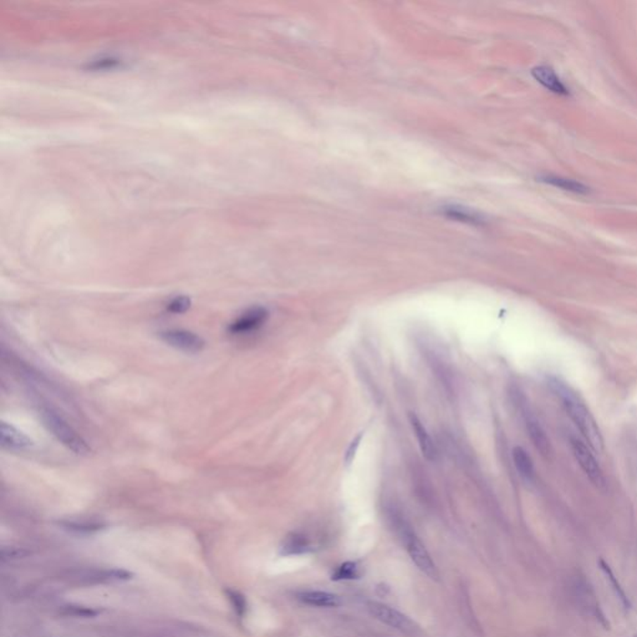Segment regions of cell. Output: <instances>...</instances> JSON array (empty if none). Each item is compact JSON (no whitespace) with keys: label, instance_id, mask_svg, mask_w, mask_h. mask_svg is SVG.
<instances>
[{"label":"cell","instance_id":"cell-7","mask_svg":"<svg viewBox=\"0 0 637 637\" xmlns=\"http://www.w3.org/2000/svg\"><path fill=\"white\" fill-rule=\"evenodd\" d=\"M269 311L263 306H254L249 310L243 313L239 317H236L234 322L228 327V332L232 335H241L254 332L264 325V322L268 320Z\"/></svg>","mask_w":637,"mask_h":637},{"label":"cell","instance_id":"cell-5","mask_svg":"<svg viewBox=\"0 0 637 637\" xmlns=\"http://www.w3.org/2000/svg\"><path fill=\"white\" fill-rule=\"evenodd\" d=\"M163 343L186 353H201L204 348L203 339L197 334L183 329H168L160 332Z\"/></svg>","mask_w":637,"mask_h":637},{"label":"cell","instance_id":"cell-25","mask_svg":"<svg viewBox=\"0 0 637 637\" xmlns=\"http://www.w3.org/2000/svg\"><path fill=\"white\" fill-rule=\"evenodd\" d=\"M633 637H637V635H635V636H633Z\"/></svg>","mask_w":637,"mask_h":637},{"label":"cell","instance_id":"cell-8","mask_svg":"<svg viewBox=\"0 0 637 637\" xmlns=\"http://www.w3.org/2000/svg\"><path fill=\"white\" fill-rule=\"evenodd\" d=\"M0 434H1V446L9 450H29L32 448L34 442L23 434L19 429H15L9 423L1 422L0 426Z\"/></svg>","mask_w":637,"mask_h":637},{"label":"cell","instance_id":"cell-2","mask_svg":"<svg viewBox=\"0 0 637 637\" xmlns=\"http://www.w3.org/2000/svg\"><path fill=\"white\" fill-rule=\"evenodd\" d=\"M45 427L51 432L55 439L64 445L68 450L76 455H86L90 452V447L85 439L76 432L58 412L49 407H43L40 411Z\"/></svg>","mask_w":637,"mask_h":637},{"label":"cell","instance_id":"cell-10","mask_svg":"<svg viewBox=\"0 0 637 637\" xmlns=\"http://www.w3.org/2000/svg\"><path fill=\"white\" fill-rule=\"evenodd\" d=\"M410 423H411V427H412L415 436L417 439L418 446H420L423 455L429 461H434L436 457H437V448H436L432 439L429 437L427 429L423 426V423L420 421V418L412 415V413L410 415Z\"/></svg>","mask_w":637,"mask_h":637},{"label":"cell","instance_id":"cell-18","mask_svg":"<svg viewBox=\"0 0 637 637\" xmlns=\"http://www.w3.org/2000/svg\"><path fill=\"white\" fill-rule=\"evenodd\" d=\"M361 576V570L356 562H346L341 564L332 573V580H353Z\"/></svg>","mask_w":637,"mask_h":637},{"label":"cell","instance_id":"cell-6","mask_svg":"<svg viewBox=\"0 0 637 637\" xmlns=\"http://www.w3.org/2000/svg\"><path fill=\"white\" fill-rule=\"evenodd\" d=\"M572 450H573L574 457L578 462L579 466L581 467L585 474L589 477L590 481L594 483L595 486L603 487L605 484L604 473L594 455L589 450V447L580 439H572Z\"/></svg>","mask_w":637,"mask_h":637},{"label":"cell","instance_id":"cell-15","mask_svg":"<svg viewBox=\"0 0 637 637\" xmlns=\"http://www.w3.org/2000/svg\"><path fill=\"white\" fill-rule=\"evenodd\" d=\"M513 461L517 471L525 481H531L534 478V466L530 455L522 447H515L513 450Z\"/></svg>","mask_w":637,"mask_h":637},{"label":"cell","instance_id":"cell-9","mask_svg":"<svg viewBox=\"0 0 637 637\" xmlns=\"http://www.w3.org/2000/svg\"><path fill=\"white\" fill-rule=\"evenodd\" d=\"M531 75L534 76L539 84L544 86L546 90L554 92L560 96H569L568 87L562 84L560 77L555 74V71L549 66H536L531 70Z\"/></svg>","mask_w":637,"mask_h":637},{"label":"cell","instance_id":"cell-4","mask_svg":"<svg viewBox=\"0 0 637 637\" xmlns=\"http://www.w3.org/2000/svg\"><path fill=\"white\" fill-rule=\"evenodd\" d=\"M367 610L377 620H380L386 625L393 627L406 635H416L418 632L417 625L410 617L403 615L402 612L397 611L393 607H390L385 604H380V603H369Z\"/></svg>","mask_w":637,"mask_h":637},{"label":"cell","instance_id":"cell-24","mask_svg":"<svg viewBox=\"0 0 637 637\" xmlns=\"http://www.w3.org/2000/svg\"><path fill=\"white\" fill-rule=\"evenodd\" d=\"M29 553L19 549V548H4L1 550V559L3 560H11V559H19V557H27Z\"/></svg>","mask_w":637,"mask_h":637},{"label":"cell","instance_id":"cell-12","mask_svg":"<svg viewBox=\"0 0 637 637\" xmlns=\"http://www.w3.org/2000/svg\"><path fill=\"white\" fill-rule=\"evenodd\" d=\"M539 181L553 186V187L562 189V191H568V192L579 193V194H586L589 192V187H586L583 183L572 179V178L554 176V175H544V176L539 177Z\"/></svg>","mask_w":637,"mask_h":637},{"label":"cell","instance_id":"cell-11","mask_svg":"<svg viewBox=\"0 0 637 637\" xmlns=\"http://www.w3.org/2000/svg\"><path fill=\"white\" fill-rule=\"evenodd\" d=\"M296 599L305 605L316 607H339L343 604L338 595L327 591H299L296 593Z\"/></svg>","mask_w":637,"mask_h":637},{"label":"cell","instance_id":"cell-17","mask_svg":"<svg viewBox=\"0 0 637 637\" xmlns=\"http://www.w3.org/2000/svg\"><path fill=\"white\" fill-rule=\"evenodd\" d=\"M600 568L601 570L605 573L607 579L610 580L611 585L614 586V590H615L616 595H617V598L620 599L622 601V605L625 609H630L631 607V603H630V600L627 598L626 594H625V591L622 590V585L620 583L617 581V579L615 578V575L612 573V570H611L610 567H609V564H606L603 559L599 562Z\"/></svg>","mask_w":637,"mask_h":637},{"label":"cell","instance_id":"cell-14","mask_svg":"<svg viewBox=\"0 0 637 637\" xmlns=\"http://www.w3.org/2000/svg\"><path fill=\"white\" fill-rule=\"evenodd\" d=\"M311 549L310 541L303 534H290L282 546V555H299L308 553Z\"/></svg>","mask_w":637,"mask_h":637},{"label":"cell","instance_id":"cell-21","mask_svg":"<svg viewBox=\"0 0 637 637\" xmlns=\"http://www.w3.org/2000/svg\"><path fill=\"white\" fill-rule=\"evenodd\" d=\"M189 308H191V299H189L188 296L181 295V296L173 298V299L168 303L167 310L172 313V314H183V313H186Z\"/></svg>","mask_w":637,"mask_h":637},{"label":"cell","instance_id":"cell-19","mask_svg":"<svg viewBox=\"0 0 637 637\" xmlns=\"http://www.w3.org/2000/svg\"><path fill=\"white\" fill-rule=\"evenodd\" d=\"M446 215L455 220H465L469 223H483L482 217L472 212L469 209L461 208V207H447L445 209Z\"/></svg>","mask_w":637,"mask_h":637},{"label":"cell","instance_id":"cell-16","mask_svg":"<svg viewBox=\"0 0 637 637\" xmlns=\"http://www.w3.org/2000/svg\"><path fill=\"white\" fill-rule=\"evenodd\" d=\"M61 525L64 526V529L69 530V531H72V533H79V534H92V533H96L99 530H102L105 528V525L102 524V523H99V522H86V520H81V522H63Z\"/></svg>","mask_w":637,"mask_h":637},{"label":"cell","instance_id":"cell-13","mask_svg":"<svg viewBox=\"0 0 637 637\" xmlns=\"http://www.w3.org/2000/svg\"><path fill=\"white\" fill-rule=\"evenodd\" d=\"M525 424L526 429L529 434L530 439L533 441V443L536 445V448L541 450V455H548L550 452V445H549V439L546 437L544 429H541L539 422H536V418L533 416H525Z\"/></svg>","mask_w":637,"mask_h":637},{"label":"cell","instance_id":"cell-3","mask_svg":"<svg viewBox=\"0 0 637 637\" xmlns=\"http://www.w3.org/2000/svg\"><path fill=\"white\" fill-rule=\"evenodd\" d=\"M400 530H401L402 541L405 543L407 553L411 557V560L429 578L437 580L439 579L437 567L429 555V553L427 552V549L418 539V536L415 534V531L410 529V526H407L405 523H400Z\"/></svg>","mask_w":637,"mask_h":637},{"label":"cell","instance_id":"cell-1","mask_svg":"<svg viewBox=\"0 0 637 637\" xmlns=\"http://www.w3.org/2000/svg\"><path fill=\"white\" fill-rule=\"evenodd\" d=\"M553 391L559 397L565 412L578 427L580 434H583L584 439H586L590 447L598 452L603 450L604 441L600 434L598 423L590 413L589 408L584 403L580 396L576 395V392L559 381H553Z\"/></svg>","mask_w":637,"mask_h":637},{"label":"cell","instance_id":"cell-23","mask_svg":"<svg viewBox=\"0 0 637 637\" xmlns=\"http://www.w3.org/2000/svg\"><path fill=\"white\" fill-rule=\"evenodd\" d=\"M361 439H362V434H360L359 436H356V437L353 439V442L348 446L346 453H345V458H343V461L346 463V466L351 465V462L353 461V458H355V455H356V452H358V448H359Z\"/></svg>","mask_w":637,"mask_h":637},{"label":"cell","instance_id":"cell-20","mask_svg":"<svg viewBox=\"0 0 637 637\" xmlns=\"http://www.w3.org/2000/svg\"><path fill=\"white\" fill-rule=\"evenodd\" d=\"M225 594H227L228 600L231 601L232 607H233V610L236 611V615L239 616V617H243V616L246 615L248 605H246V600L244 598V595L241 594L239 591H236V590H227Z\"/></svg>","mask_w":637,"mask_h":637},{"label":"cell","instance_id":"cell-22","mask_svg":"<svg viewBox=\"0 0 637 637\" xmlns=\"http://www.w3.org/2000/svg\"><path fill=\"white\" fill-rule=\"evenodd\" d=\"M65 614L66 615L76 616V617H94L99 614V611L92 607H85V606H65Z\"/></svg>","mask_w":637,"mask_h":637}]
</instances>
